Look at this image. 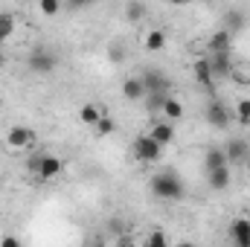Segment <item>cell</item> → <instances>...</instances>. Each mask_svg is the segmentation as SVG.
Returning a JSON list of instances; mask_svg holds the SVG:
<instances>
[{"instance_id":"1","label":"cell","mask_w":250,"mask_h":247,"mask_svg":"<svg viewBox=\"0 0 250 247\" xmlns=\"http://www.w3.org/2000/svg\"><path fill=\"white\" fill-rule=\"evenodd\" d=\"M148 189H151V195L160 198V201H181L184 192H187V186H184V181H181V175L172 172V169L157 172V175L148 181Z\"/></svg>"},{"instance_id":"19","label":"cell","mask_w":250,"mask_h":247,"mask_svg":"<svg viewBox=\"0 0 250 247\" xmlns=\"http://www.w3.org/2000/svg\"><path fill=\"white\" fill-rule=\"evenodd\" d=\"M146 15H148V6H146V3H140V0H131V3H125V18H128L131 23H140Z\"/></svg>"},{"instance_id":"32","label":"cell","mask_w":250,"mask_h":247,"mask_svg":"<svg viewBox=\"0 0 250 247\" xmlns=\"http://www.w3.org/2000/svg\"><path fill=\"white\" fill-rule=\"evenodd\" d=\"M178 247H195V245H192V242H181Z\"/></svg>"},{"instance_id":"5","label":"cell","mask_w":250,"mask_h":247,"mask_svg":"<svg viewBox=\"0 0 250 247\" xmlns=\"http://www.w3.org/2000/svg\"><path fill=\"white\" fill-rule=\"evenodd\" d=\"M131 154H134V160H140V163H157L160 154H163V148H160L148 134H140V137H134V143H131Z\"/></svg>"},{"instance_id":"12","label":"cell","mask_w":250,"mask_h":247,"mask_svg":"<svg viewBox=\"0 0 250 247\" xmlns=\"http://www.w3.org/2000/svg\"><path fill=\"white\" fill-rule=\"evenodd\" d=\"M148 137H151L160 148H166V145H172V143H175V137H178V134H175V125H172V123H157L151 131H148Z\"/></svg>"},{"instance_id":"13","label":"cell","mask_w":250,"mask_h":247,"mask_svg":"<svg viewBox=\"0 0 250 247\" xmlns=\"http://www.w3.org/2000/svg\"><path fill=\"white\" fill-rule=\"evenodd\" d=\"M221 23H224L221 29H227V32L233 35V32H242V29H245V23H248V15H245L242 9H227V12L221 15Z\"/></svg>"},{"instance_id":"30","label":"cell","mask_w":250,"mask_h":247,"mask_svg":"<svg viewBox=\"0 0 250 247\" xmlns=\"http://www.w3.org/2000/svg\"><path fill=\"white\" fill-rule=\"evenodd\" d=\"M111 59H114V62H123V50L114 47V50H111Z\"/></svg>"},{"instance_id":"7","label":"cell","mask_w":250,"mask_h":247,"mask_svg":"<svg viewBox=\"0 0 250 247\" xmlns=\"http://www.w3.org/2000/svg\"><path fill=\"white\" fill-rule=\"evenodd\" d=\"M35 143V131L26 128V125H15L6 131V148L9 151H23V148H32Z\"/></svg>"},{"instance_id":"11","label":"cell","mask_w":250,"mask_h":247,"mask_svg":"<svg viewBox=\"0 0 250 247\" xmlns=\"http://www.w3.org/2000/svg\"><path fill=\"white\" fill-rule=\"evenodd\" d=\"M192 76H195V82H198L201 87H207V90L215 87V79H212V70H209V62H207V59H195Z\"/></svg>"},{"instance_id":"29","label":"cell","mask_w":250,"mask_h":247,"mask_svg":"<svg viewBox=\"0 0 250 247\" xmlns=\"http://www.w3.org/2000/svg\"><path fill=\"white\" fill-rule=\"evenodd\" d=\"M0 247H21V242H18L15 236H3V239H0Z\"/></svg>"},{"instance_id":"4","label":"cell","mask_w":250,"mask_h":247,"mask_svg":"<svg viewBox=\"0 0 250 247\" xmlns=\"http://www.w3.org/2000/svg\"><path fill=\"white\" fill-rule=\"evenodd\" d=\"M140 82H143V87H146V96H148V93H163V96H169V90H172V79H169L160 67H146V70L140 73Z\"/></svg>"},{"instance_id":"33","label":"cell","mask_w":250,"mask_h":247,"mask_svg":"<svg viewBox=\"0 0 250 247\" xmlns=\"http://www.w3.org/2000/svg\"><path fill=\"white\" fill-rule=\"evenodd\" d=\"M3 64H6V56H3V53H0V67H3Z\"/></svg>"},{"instance_id":"27","label":"cell","mask_w":250,"mask_h":247,"mask_svg":"<svg viewBox=\"0 0 250 247\" xmlns=\"http://www.w3.org/2000/svg\"><path fill=\"white\" fill-rule=\"evenodd\" d=\"M146 247H169V239L163 230H151L148 239H146Z\"/></svg>"},{"instance_id":"28","label":"cell","mask_w":250,"mask_h":247,"mask_svg":"<svg viewBox=\"0 0 250 247\" xmlns=\"http://www.w3.org/2000/svg\"><path fill=\"white\" fill-rule=\"evenodd\" d=\"M236 120L242 125H250V99H239V105H236Z\"/></svg>"},{"instance_id":"17","label":"cell","mask_w":250,"mask_h":247,"mask_svg":"<svg viewBox=\"0 0 250 247\" xmlns=\"http://www.w3.org/2000/svg\"><path fill=\"white\" fill-rule=\"evenodd\" d=\"M224 154H227V163H242L248 157V143L245 140H230L227 148H224Z\"/></svg>"},{"instance_id":"23","label":"cell","mask_w":250,"mask_h":247,"mask_svg":"<svg viewBox=\"0 0 250 247\" xmlns=\"http://www.w3.org/2000/svg\"><path fill=\"white\" fill-rule=\"evenodd\" d=\"M169 96H172V93H169ZM169 96H163V93H148V96L143 99V102H146V111H148V114H160V111H163V102H166Z\"/></svg>"},{"instance_id":"9","label":"cell","mask_w":250,"mask_h":247,"mask_svg":"<svg viewBox=\"0 0 250 247\" xmlns=\"http://www.w3.org/2000/svg\"><path fill=\"white\" fill-rule=\"evenodd\" d=\"M207 62H209V70H212V79H230L233 70H236L230 53H215V56H209Z\"/></svg>"},{"instance_id":"31","label":"cell","mask_w":250,"mask_h":247,"mask_svg":"<svg viewBox=\"0 0 250 247\" xmlns=\"http://www.w3.org/2000/svg\"><path fill=\"white\" fill-rule=\"evenodd\" d=\"M90 247H105V239H102V236H96V239L90 242Z\"/></svg>"},{"instance_id":"26","label":"cell","mask_w":250,"mask_h":247,"mask_svg":"<svg viewBox=\"0 0 250 247\" xmlns=\"http://www.w3.org/2000/svg\"><path fill=\"white\" fill-rule=\"evenodd\" d=\"M38 9H41V15H47V18H53V15H59L64 6H62V0H41L38 3Z\"/></svg>"},{"instance_id":"2","label":"cell","mask_w":250,"mask_h":247,"mask_svg":"<svg viewBox=\"0 0 250 247\" xmlns=\"http://www.w3.org/2000/svg\"><path fill=\"white\" fill-rule=\"evenodd\" d=\"M26 169H29L41 184H47V181H56V178L62 175L64 160L56 157V154H32V157L26 160Z\"/></svg>"},{"instance_id":"10","label":"cell","mask_w":250,"mask_h":247,"mask_svg":"<svg viewBox=\"0 0 250 247\" xmlns=\"http://www.w3.org/2000/svg\"><path fill=\"white\" fill-rule=\"evenodd\" d=\"M227 166H230V163H227L224 148L209 145V148L204 151V169H207V175H209V172H218V169H227Z\"/></svg>"},{"instance_id":"21","label":"cell","mask_w":250,"mask_h":247,"mask_svg":"<svg viewBox=\"0 0 250 247\" xmlns=\"http://www.w3.org/2000/svg\"><path fill=\"white\" fill-rule=\"evenodd\" d=\"M163 117H169V123H175V120H181L184 117V105L175 99V96H169L166 102H163V111H160Z\"/></svg>"},{"instance_id":"25","label":"cell","mask_w":250,"mask_h":247,"mask_svg":"<svg viewBox=\"0 0 250 247\" xmlns=\"http://www.w3.org/2000/svg\"><path fill=\"white\" fill-rule=\"evenodd\" d=\"M105 233H108V236H114V239H123V236H125V221L120 218V215L108 218V227H105Z\"/></svg>"},{"instance_id":"8","label":"cell","mask_w":250,"mask_h":247,"mask_svg":"<svg viewBox=\"0 0 250 247\" xmlns=\"http://www.w3.org/2000/svg\"><path fill=\"white\" fill-rule=\"evenodd\" d=\"M227 233H230V242H233V247H250V218H245V215L233 218Z\"/></svg>"},{"instance_id":"15","label":"cell","mask_w":250,"mask_h":247,"mask_svg":"<svg viewBox=\"0 0 250 247\" xmlns=\"http://www.w3.org/2000/svg\"><path fill=\"white\" fill-rule=\"evenodd\" d=\"M123 96L128 99V102H140V99H146V87H143L140 76L125 79V82H123Z\"/></svg>"},{"instance_id":"20","label":"cell","mask_w":250,"mask_h":247,"mask_svg":"<svg viewBox=\"0 0 250 247\" xmlns=\"http://www.w3.org/2000/svg\"><path fill=\"white\" fill-rule=\"evenodd\" d=\"M166 47V32L163 29H148V35H146V50L148 53H160Z\"/></svg>"},{"instance_id":"3","label":"cell","mask_w":250,"mask_h":247,"mask_svg":"<svg viewBox=\"0 0 250 247\" xmlns=\"http://www.w3.org/2000/svg\"><path fill=\"white\" fill-rule=\"evenodd\" d=\"M26 67H29L35 76H50V73H56V67H59V56H56L53 50H47V47H38V50H32V53L26 56Z\"/></svg>"},{"instance_id":"22","label":"cell","mask_w":250,"mask_h":247,"mask_svg":"<svg viewBox=\"0 0 250 247\" xmlns=\"http://www.w3.org/2000/svg\"><path fill=\"white\" fill-rule=\"evenodd\" d=\"M15 32V15L12 12H0V44L9 41Z\"/></svg>"},{"instance_id":"24","label":"cell","mask_w":250,"mask_h":247,"mask_svg":"<svg viewBox=\"0 0 250 247\" xmlns=\"http://www.w3.org/2000/svg\"><path fill=\"white\" fill-rule=\"evenodd\" d=\"M93 131H96V137H102V140H105V137H111V134L117 131V123H114V120H111V117L105 114V117H102L99 123L93 125Z\"/></svg>"},{"instance_id":"6","label":"cell","mask_w":250,"mask_h":247,"mask_svg":"<svg viewBox=\"0 0 250 247\" xmlns=\"http://www.w3.org/2000/svg\"><path fill=\"white\" fill-rule=\"evenodd\" d=\"M204 117H207V125H209V128H218V131H224L227 125L233 123V111H230V108H227L221 99H215V96L207 102V111H204Z\"/></svg>"},{"instance_id":"14","label":"cell","mask_w":250,"mask_h":247,"mask_svg":"<svg viewBox=\"0 0 250 247\" xmlns=\"http://www.w3.org/2000/svg\"><path fill=\"white\" fill-rule=\"evenodd\" d=\"M230 44H233V35H230L227 29H215V32L209 35V41H207V50H209V56H215V53H230Z\"/></svg>"},{"instance_id":"34","label":"cell","mask_w":250,"mask_h":247,"mask_svg":"<svg viewBox=\"0 0 250 247\" xmlns=\"http://www.w3.org/2000/svg\"><path fill=\"white\" fill-rule=\"evenodd\" d=\"M0 111H3V99H0Z\"/></svg>"},{"instance_id":"16","label":"cell","mask_w":250,"mask_h":247,"mask_svg":"<svg viewBox=\"0 0 250 247\" xmlns=\"http://www.w3.org/2000/svg\"><path fill=\"white\" fill-rule=\"evenodd\" d=\"M102 117H105V111H102L99 105H93V102H87V105H82V108H79V123H82V125H90V128H93Z\"/></svg>"},{"instance_id":"18","label":"cell","mask_w":250,"mask_h":247,"mask_svg":"<svg viewBox=\"0 0 250 247\" xmlns=\"http://www.w3.org/2000/svg\"><path fill=\"white\" fill-rule=\"evenodd\" d=\"M207 181H209V189L224 192V189L230 186V166H227V169H218V172H209V175H207Z\"/></svg>"}]
</instances>
